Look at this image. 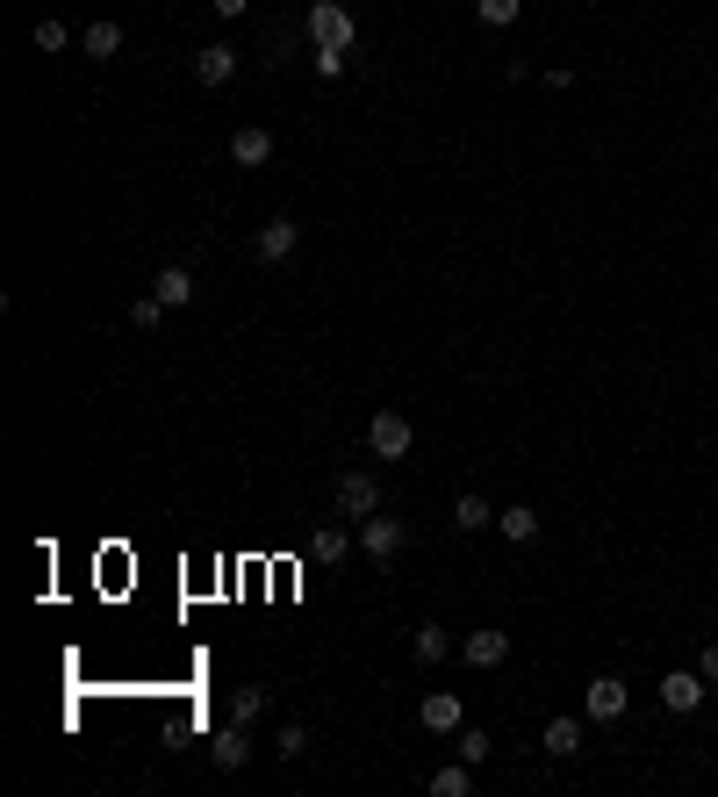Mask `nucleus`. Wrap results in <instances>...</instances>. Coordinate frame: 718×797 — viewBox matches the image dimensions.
Segmentation results:
<instances>
[{
	"label": "nucleus",
	"mask_w": 718,
	"mask_h": 797,
	"mask_svg": "<svg viewBox=\"0 0 718 797\" xmlns=\"http://www.w3.org/2000/svg\"><path fill=\"white\" fill-rule=\"evenodd\" d=\"M231 159L244 165V173H259V165H273V130H259V122H244V130L231 137Z\"/></svg>",
	"instance_id": "obj_9"
},
{
	"label": "nucleus",
	"mask_w": 718,
	"mask_h": 797,
	"mask_svg": "<svg viewBox=\"0 0 718 797\" xmlns=\"http://www.w3.org/2000/svg\"><path fill=\"white\" fill-rule=\"evenodd\" d=\"M496 525H503V539H510V546H532V539H539V511H532V503L496 511Z\"/></svg>",
	"instance_id": "obj_16"
},
{
	"label": "nucleus",
	"mask_w": 718,
	"mask_h": 797,
	"mask_svg": "<svg viewBox=\"0 0 718 797\" xmlns=\"http://www.w3.org/2000/svg\"><path fill=\"white\" fill-rule=\"evenodd\" d=\"M453 525H461V532H488V525H496V503H488L482 488H467V496L453 503Z\"/></svg>",
	"instance_id": "obj_18"
},
{
	"label": "nucleus",
	"mask_w": 718,
	"mask_h": 797,
	"mask_svg": "<svg viewBox=\"0 0 718 797\" xmlns=\"http://www.w3.org/2000/svg\"><path fill=\"white\" fill-rule=\"evenodd\" d=\"M461 662H467V668H503V662H510V633H503V625L467 633V639H461Z\"/></svg>",
	"instance_id": "obj_6"
},
{
	"label": "nucleus",
	"mask_w": 718,
	"mask_h": 797,
	"mask_svg": "<svg viewBox=\"0 0 718 797\" xmlns=\"http://www.w3.org/2000/svg\"><path fill=\"white\" fill-rule=\"evenodd\" d=\"M259 712H266V689H231V718L237 726H252Z\"/></svg>",
	"instance_id": "obj_25"
},
{
	"label": "nucleus",
	"mask_w": 718,
	"mask_h": 797,
	"mask_svg": "<svg viewBox=\"0 0 718 797\" xmlns=\"http://www.w3.org/2000/svg\"><path fill=\"white\" fill-rule=\"evenodd\" d=\"M295 238H302L295 223H287V216H273V223H259V230H252V252L266 259V266H281V259L295 252Z\"/></svg>",
	"instance_id": "obj_8"
},
{
	"label": "nucleus",
	"mask_w": 718,
	"mask_h": 797,
	"mask_svg": "<svg viewBox=\"0 0 718 797\" xmlns=\"http://www.w3.org/2000/svg\"><path fill=\"white\" fill-rule=\"evenodd\" d=\"M353 37H360V22H353L345 0H316L310 8V43L316 51H353Z\"/></svg>",
	"instance_id": "obj_1"
},
{
	"label": "nucleus",
	"mask_w": 718,
	"mask_h": 797,
	"mask_svg": "<svg viewBox=\"0 0 718 797\" xmlns=\"http://www.w3.org/2000/svg\"><path fill=\"white\" fill-rule=\"evenodd\" d=\"M273 755L281 761H295V755H310V726H295V718H287L281 733H273Z\"/></svg>",
	"instance_id": "obj_22"
},
{
	"label": "nucleus",
	"mask_w": 718,
	"mask_h": 797,
	"mask_svg": "<svg viewBox=\"0 0 718 797\" xmlns=\"http://www.w3.org/2000/svg\"><path fill=\"white\" fill-rule=\"evenodd\" d=\"M539 747L554 761H568V755H583V718H546V733H539Z\"/></svg>",
	"instance_id": "obj_12"
},
{
	"label": "nucleus",
	"mask_w": 718,
	"mask_h": 797,
	"mask_svg": "<svg viewBox=\"0 0 718 797\" xmlns=\"http://www.w3.org/2000/svg\"><path fill=\"white\" fill-rule=\"evenodd\" d=\"M366 446H374V460H403L409 446H417V424H409L403 410H381V417L366 424Z\"/></svg>",
	"instance_id": "obj_2"
},
{
	"label": "nucleus",
	"mask_w": 718,
	"mask_h": 797,
	"mask_svg": "<svg viewBox=\"0 0 718 797\" xmlns=\"http://www.w3.org/2000/svg\"><path fill=\"white\" fill-rule=\"evenodd\" d=\"M310 72H316V80H345V51H316Z\"/></svg>",
	"instance_id": "obj_26"
},
{
	"label": "nucleus",
	"mask_w": 718,
	"mask_h": 797,
	"mask_svg": "<svg viewBox=\"0 0 718 797\" xmlns=\"http://www.w3.org/2000/svg\"><path fill=\"white\" fill-rule=\"evenodd\" d=\"M374 511H381V482H374V474H366V467L338 474V517H353V525H360V517H374Z\"/></svg>",
	"instance_id": "obj_5"
},
{
	"label": "nucleus",
	"mask_w": 718,
	"mask_h": 797,
	"mask_svg": "<svg viewBox=\"0 0 718 797\" xmlns=\"http://www.w3.org/2000/svg\"><path fill=\"white\" fill-rule=\"evenodd\" d=\"M159 316H165V302H159V295H144V302H136V310H130V324H136V331H151V324H159Z\"/></svg>",
	"instance_id": "obj_27"
},
{
	"label": "nucleus",
	"mask_w": 718,
	"mask_h": 797,
	"mask_svg": "<svg viewBox=\"0 0 718 797\" xmlns=\"http://www.w3.org/2000/svg\"><path fill=\"white\" fill-rule=\"evenodd\" d=\"M409 654H417L424 668H438L453 654V633H446V625H417V633H409Z\"/></svg>",
	"instance_id": "obj_17"
},
{
	"label": "nucleus",
	"mask_w": 718,
	"mask_h": 797,
	"mask_svg": "<svg viewBox=\"0 0 718 797\" xmlns=\"http://www.w3.org/2000/svg\"><path fill=\"white\" fill-rule=\"evenodd\" d=\"M151 295H159L165 310H180V302H194V273H188V266H159V281H151Z\"/></svg>",
	"instance_id": "obj_19"
},
{
	"label": "nucleus",
	"mask_w": 718,
	"mask_h": 797,
	"mask_svg": "<svg viewBox=\"0 0 718 797\" xmlns=\"http://www.w3.org/2000/svg\"><path fill=\"white\" fill-rule=\"evenodd\" d=\"M417 718H424V733H446V740L467 726V712H461V697H453V689H432V697L417 704Z\"/></svg>",
	"instance_id": "obj_7"
},
{
	"label": "nucleus",
	"mask_w": 718,
	"mask_h": 797,
	"mask_svg": "<svg viewBox=\"0 0 718 797\" xmlns=\"http://www.w3.org/2000/svg\"><path fill=\"white\" fill-rule=\"evenodd\" d=\"M705 668H668L661 676V712H676V718H690L697 704H705Z\"/></svg>",
	"instance_id": "obj_4"
},
{
	"label": "nucleus",
	"mask_w": 718,
	"mask_h": 797,
	"mask_svg": "<svg viewBox=\"0 0 718 797\" xmlns=\"http://www.w3.org/2000/svg\"><path fill=\"white\" fill-rule=\"evenodd\" d=\"M625 704H633L625 676H589V689H583V718H597V726H618Z\"/></svg>",
	"instance_id": "obj_3"
},
{
	"label": "nucleus",
	"mask_w": 718,
	"mask_h": 797,
	"mask_svg": "<svg viewBox=\"0 0 718 797\" xmlns=\"http://www.w3.org/2000/svg\"><path fill=\"white\" fill-rule=\"evenodd\" d=\"M488 747H496V740H488L482 726H461V733H453V755H461V761H475V769L488 761Z\"/></svg>",
	"instance_id": "obj_21"
},
{
	"label": "nucleus",
	"mask_w": 718,
	"mask_h": 797,
	"mask_svg": "<svg viewBox=\"0 0 718 797\" xmlns=\"http://www.w3.org/2000/svg\"><path fill=\"white\" fill-rule=\"evenodd\" d=\"M475 14H482L488 29H510L517 14H525V0H475Z\"/></svg>",
	"instance_id": "obj_23"
},
{
	"label": "nucleus",
	"mask_w": 718,
	"mask_h": 797,
	"mask_svg": "<svg viewBox=\"0 0 718 797\" xmlns=\"http://www.w3.org/2000/svg\"><path fill=\"white\" fill-rule=\"evenodd\" d=\"M432 797H475V761L453 755L446 769H432Z\"/></svg>",
	"instance_id": "obj_15"
},
{
	"label": "nucleus",
	"mask_w": 718,
	"mask_h": 797,
	"mask_svg": "<svg viewBox=\"0 0 718 797\" xmlns=\"http://www.w3.org/2000/svg\"><path fill=\"white\" fill-rule=\"evenodd\" d=\"M244 8H252V0H216V14H223V22H237Z\"/></svg>",
	"instance_id": "obj_29"
},
{
	"label": "nucleus",
	"mask_w": 718,
	"mask_h": 797,
	"mask_svg": "<svg viewBox=\"0 0 718 797\" xmlns=\"http://www.w3.org/2000/svg\"><path fill=\"white\" fill-rule=\"evenodd\" d=\"M80 51H87V58H101V65H109V58L122 51V22H87V29H80Z\"/></svg>",
	"instance_id": "obj_20"
},
{
	"label": "nucleus",
	"mask_w": 718,
	"mask_h": 797,
	"mask_svg": "<svg viewBox=\"0 0 718 797\" xmlns=\"http://www.w3.org/2000/svg\"><path fill=\"white\" fill-rule=\"evenodd\" d=\"M29 37H37V51H65V43H72V29L58 22V14H43V22L29 29Z\"/></svg>",
	"instance_id": "obj_24"
},
{
	"label": "nucleus",
	"mask_w": 718,
	"mask_h": 797,
	"mask_svg": "<svg viewBox=\"0 0 718 797\" xmlns=\"http://www.w3.org/2000/svg\"><path fill=\"white\" fill-rule=\"evenodd\" d=\"M697 668H705V683H718V639H711L705 654H697Z\"/></svg>",
	"instance_id": "obj_28"
},
{
	"label": "nucleus",
	"mask_w": 718,
	"mask_h": 797,
	"mask_svg": "<svg viewBox=\"0 0 718 797\" xmlns=\"http://www.w3.org/2000/svg\"><path fill=\"white\" fill-rule=\"evenodd\" d=\"M360 546H366V554H374V561H388L395 554V546H403V525H395V517H360Z\"/></svg>",
	"instance_id": "obj_11"
},
{
	"label": "nucleus",
	"mask_w": 718,
	"mask_h": 797,
	"mask_svg": "<svg viewBox=\"0 0 718 797\" xmlns=\"http://www.w3.org/2000/svg\"><path fill=\"white\" fill-rule=\"evenodd\" d=\"M194 80H202V87H231V80H237V51H231V43L194 51Z\"/></svg>",
	"instance_id": "obj_10"
},
{
	"label": "nucleus",
	"mask_w": 718,
	"mask_h": 797,
	"mask_svg": "<svg viewBox=\"0 0 718 797\" xmlns=\"http://www.w3.org/2000/svg\"><path fill=\"white\" fill-rule=\"evenodd\" d=\"M345 554H353V532H345V525H316V532H310V561H324V568H338Z\"/></svg>",
	"instance_id": "obj_14"
},
{
	"label": "nucleus",
	"mask_w": 718,
	"mask_h": 797,
	"mask_svg": "<svg viewBox=\"0 0 718 797\" xmlns=\"http://www.w3.org/2000/svg\"><path fill=\"white\" fill-rule=\"evenodd\" d=\"M209 755H216V769H223V776H237L244 761H252V740H244V726H237V718L216 733V747H209Z\"/></svg>",
	"instance_id": "obj_13"
}]
</instances>
